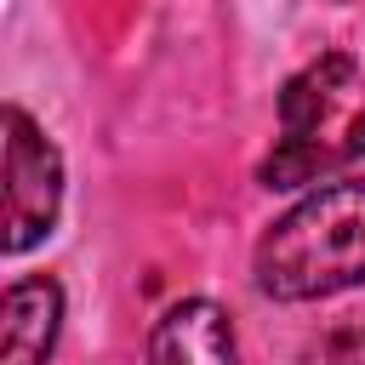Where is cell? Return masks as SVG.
<instances>
[{"label":"cell","mask_w":365,"mask_h":365,"mask_svg":"<svg viewBox=\"0 0 365 365\" xmlns=\"http://www.w3.org/2000/svg\"><path fill=\"white\" fill-rule=\"evenodd\" d=\"M257 291L274 302H319L365 285V177L319 182L302 194L251 257Z\"/></svg>","instance_id":"6da1fadb"},{"label":"cell","mask_w":365,"mask_h":365,"mask_svg":"<svg viewBox=\"0 0 365 365\" xmlns=\"http://www.w3.org/2000/svg\"><path fill=\"white\" fill-rule=\"evenodd\" d=\"M354 160H365V74L348 51H325L279 86V137L257 177L262 188H302Z\"/></svg>","instance_id":"7a4b0ae2"},{"label":"cell","mask_w":365,"mask_h":365,"mask_svg":"<svg viewBox=\"0 0 365 365\" xmlns=\"http://www.w3.org/2000/svg\"><path fill=\"white\" fill-rule=\"evenodd\" d=\"M0 125H6V222H0L6 234H0V251L23 257V251H34L57 228V211H63V154L29 120V108H17V103H6Z\"/></svg>","instance_id":"3957f363"},{"label":"cell","mask_w":365,"mask_h":365,"mask_svg":"<svg viewBox=\"0 0 365 365\" xmlns=\"http://www.w3.org/2000/svg\"><path fill=\"white\" fill-rule=\"evenodd\" d=\"M143 365H240L234 319L211 297H182L154 319Z\"/></svg>","instance_id":"277c9868"},{"label":"cell","mask_w":365,"mask_h":365,"mask_svg":"<svg viewBox=\"0 0 365 365\" xmlns=\"http://www.w3.org/2000/svg\"><path fill=\"white\" fill-rule=\"evenodd\" d=\"M63 331V285L51 274H23L0 297V365H46Z\"/></svg>","instance_id":"5b68a950"}]
</instances>
